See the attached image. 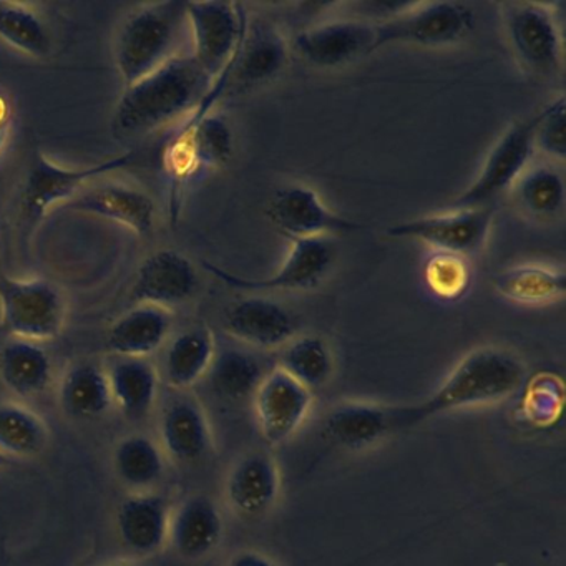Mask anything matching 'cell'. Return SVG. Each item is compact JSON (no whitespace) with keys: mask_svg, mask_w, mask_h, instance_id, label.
<instances>
[{"mask_svg":"<svg viewBox=\"0 0 566 566\" xmlns=\"http://www.w3.org/2000/svg\"><path fill=\"white\" fill-rule=\"evenodd\" d=\"M213 82L191 55H177L137 84L125 87L115 105L112 127L124 137L158 130L193 114Z\"/></svg>","mask_w":566,"mask_h":566,"instance_id":"6da1fadb","label":"cell"},{"mask_svg":"<svg viewBox=\"0 0 566 566\" xmlns=\"http://www.w3.org/2000/svg\"><path fill=\"white\" fill-rule=\"evenodd\" d=\"M526 382V367L512 350L483 346L467 354L432 396L402 407L403 427L455 410L493 406L515 396Z\"/></svg>","mask_w":566,"mask_h":566,"instance_id":"7a4b0ae2","label":"cell"},{"mask_svg":"<svg viewBox=\"0 0 566 566\" xmlns=\"http://www.w3.org/2000/svg\"><path fill=\"white\" fill-rule=\"evenodd\" d=\"M185 25L187 2L181 0L144 4L125 18L115 42V61L125 87L177 57Z\"/></svg>","mask_w":566,"mask_h":566,"instance_id":"3957f363","label":"cell"},{"mask_svg":"<svg viewBox=\"0 0 566 566\" xmlns=\"http://www.w3.org/2000/svg\"><path fill=\"white\" fill-rule=\"evenodd\" d=\"M65 323L61 290L44 277L0 276V326L15 339H55Z\"/></svg>","mask_w":566,"mask_h":566,"instance_id":"277c9868","label":"cell"},{"mask_svg":"<svg viewBox=\"0 0 566 566\" xmlns=\"http://www.w3.org/2000/svg\"><path fill=\"white\" fill-rule=\"evenodd\" d=\"M473 29V11L462 2H412L376 24L373 52L389 45L447 48Z\"/></svg>","mask_w":566,"mask_h":566,"instance_id":"5b68a950","label":"cell"},{"mask_svg":"<svg viewBox=\"0 0 566 566\" xmlns=\"http://www.w3.org/2000/svg\"><path fill=\"white\" fill-rule=\"evenodd\" d=\"M536 115L510 125L492 145L475 180L446 208L492 207L496 198L512 190L535 157Z\"/></svg>","mask_w":566,"mask_h":566,"instance_id":"8992f818","label":"cell"},{"mask_svg":"<svg viewBox=\"0 0 566 566\" xmlns=\"http://www.w3.org/2000/svg\"><path fill=\"white\" fill-rule=\"evenodd\" d=\"M503 31L516 59L533 74L556 75L563 65V28L553 4L505 2Z\"/></svg>","mask_w":566,"mask_h":566,"instance_id":"52a82bcc","label":"cell"},{"mask_svg":"<svg viewBox=\"0 0 566 566\" xmlns=\"http://www.w3.org/2000/svg\"><path fill=\"white\" fill-rule=\"evenodd\" d=\"M336 254V243L331 238H310L291 241L286 260L271 276L247 277L211 263L203 264L208 273L217 276L231 290L250 294L291 293L319 286L333 268Z\"/></svg>","mask_w":566,"mask_h":566,"instance_id":"ba28073f","label":"cell"},{"mask_svg":"<svg viewBox=\"0 0 566 566\" xmlns=\"http://www.w3.org/2000/svg\"><path fill=\"white\" fill-rule=\"evenodd\" d=\"M493 217V207L443 208L437 213L390 224L386 233L397 240L419 241L433 251L469 258L485 247Z\"/></svg>","mask_w":566,"mask_h":566,"instance_id":"9c48e42d","label":"cell"},{"mask_svg":"<svg viewBox=\"0 0 566 566\" xmlns=\"http://www.w3.org/2000/svg\"><path fill=\"white\" fill-rule=\"evenodd\" d=\"M135 158V151H125L91 167L67 168L38 155L22 187V211L29 220H42L59 205L74 200L95 178L130 167Z\"/></svg>","mask_w":566,"mask_h":566,"instance_id":"30bf717a","label":"cell"},{"mask_svg":"<svg viewBox=\"0 0 566 566\" xmlns=\"http://www.w3.org/2000/svg\"><path fill=\"white\" fill-rule=\"evenodd\" d=\"M247 21L240 4L220 0L187 2V25L193 42L191 57L211 81H217L233 64Z\"/></svg>","mask_w":566,"mask_h":566,"instance_id":"8fae6325","label":"cell"},{"mask_svg":"<svg viewBox=\"0 0 566 566\" xmlns=\"http://www.w3.org/2000/svg\"><path fill=\"white\" fill-rule=\"evenodd\" d=\"M251 400L261 437L271 446H281L304 426L314 397L313 390L274 367L268 370Z\"/></svg>","mask_w":566,"mask_h":566,"instance_id":"7c38bea8","label":"cell"},{"mask_svg":"<svg viewBox=\"0 0 566 566\" xmlns=\"http://www.w3.org/2000/svg\"><path fill=\"white\" fill-rule=\"evenodd\" d=\"M266 214L276 230L291 241L331 238L364 228V224L331 210L319 193L307 185L281 188L268 205Z\"/></svg>","mask_w":566,"mask_h":566,"instance_id":"4fadbf2b","label":"cell"},{"mask_svg":"<svg viewBox=\"0 0 566 566\" xmlns=\"http://www.w3.org/2000/svg\"><path fill=\"white\" fill-rule=\"evenodd\" d=\"M376 24L356 18L331 19L310 25L293 38V49L317 69H336L373 54Z\"/></svg>","mask_w":566,"mask_h":566,"instance_id":"5bb4252c","label":"cell"},{"mask_svg":"<svg viewBox=\"0 0 566 566\" xmlns=\"http://www.w3.org/2000/svg\"><path fill=\"white\" fill-rule=\"evenodd\" d=\"M224 329L244 347L274 350L297 336V321L283 304L263 294L234 301L223 319Z\"/></svg>","mask_w":566,"mask_h":566,"instance_id":"9a60e30c","label":"cell"},{"mask_svg":"<svg viewBox=\"0 0 566 566\" xmlns=\"http://www.w3.org/2000/svg\"><path fill=\"white\" fill-rule=\"evenodd\" d=\"M197 290V268L190 258L180 251L160 250L138 268L130 300L135 304H150L170 311V307L190 301Z\"/></svg>","mask_w":566,"mask_h":566,"instance_id":"2e32d148","label":"cell"},{"mask_svg":"<svg viewBox=\"0 0 566 566\" xmlns=\"http://www.w3.org/2000/svg\"><path fill=\"white\" fill-rule=\"evenodd\" d=\"M290 62V44L280 29L263 19L247 21L230 82L254 87L274 81Z\"/></svg>","mask_w":566,"mask_h":566,"instance_id":"e0dca14e","label":"cell"},{"mask_svg":"<svg viewBox=\"0 0 566 566\" xmlns=\"http://www.w3.org/2000/svg\"><path fill=\"white\" fill-rule=\"evenodd\" d=\"M403 429L400 407L349 402L334 407L323 422V433L344 449L376 446L396 430Z\"/></svg>","mask_w":566,"mask_h":566,"instance_id":"ac0fdd59","label":"cell"},{"mask_svg":"<svg viewBox=\"0 0 566 566\" xmlns=\"http://www.w3.org/2000/svg\"><path fill=\"white\" fill-rule=\"evenodd\" d=\"M67 207L78 213L115 221L142 238L150 237L155 230L157 207L154 198L140 188L128 185L111 184L91 188L69 201Z\"/></svg>","mask_w":566,"mask_h":566,"instance_id":"d6986e66","label":"cell"},{"mask_svg":"<svg viewBox=\"0 0 566 566\" xmlns=\"http://www.w3.org/2000/svg\"><path fill=\"white\" fill-rule=\"evenodd\" d=\"M170 516L165 496L154 492L134 493L118 506V536L130 552L154 555L168 543Z\"/></svg>","mask_w":566,"mask_h":566,"instance_id":"ffe728a7","label":"cell"},{"mask_svg":"<svg viewBox=\"0 0 566 566\" xmlns=\"http://www.w3.org/2000/svg\"><path fill=\"white\" fill-rule=\"evenodd\" d=\"M223 535V518L213 500L205 495L185 499L171 510L168 542L178 555L200 559L210 555Z\"/></svg>","mask_w":566,"mask_h":566,"instance_id":"44dd1931","label":"cell"},{"mask_svg":"<svg viewBox=\"0 0 566 566\" xmlns=\"http://www.w3.org/2000/svg\"><path fill=\"white\" fill-rule=\"evenodd\" d=\"M281 475L276 460L263 452L243 457L231 469L227 482V499L234 512L260 516L276 503Z\"/></svg>","mask_w":566,"mask_h":566,"instance_id":"7402d4cb","label":"cell"},{"mask_svg":"<svg viewBox=\"0 0 566 566\" xmlns=\"http://www.w3.org/2000/svg\"><path fill=\"white\" fill-rule=\"evenodd\" d=\"M170 331V311L137 304L112 324L105 344L115 357L147 359L164 346Z\"/></svg>","mask_w":566,"mask_h":566,"instance_id":"603a6c76","label":"cell"},{"mask_svg":"<svg viewBox=\"0 0 566 566\" xmlns=\"http://www.w3.org/2000/svg\"><path fill=\"white\" fill-rule=\"evenodd\" d=\"M160 447L178 462H197L211 447V429L203 407L181 397L165 409L160 420Z\"/></svg>","mask_w":566,"mask_h":566,"instance_id":"cb8c5ba5","label":"cell"},{"mask_svg":"<svg viewBox=\"0 0 566 566\" xmlns=\"http://www.w3.org/2000/svg\"><path fill=\"white\" fill-rule=\"evenodd\" d=\"M112 403L130 420H142L157 402L160 374L148 359L115 357L105 369Z\"/></svg>","mask_w":566,"mask_h":566,"instance_id":"d4e9b609","label":"cell"},{"mask_svg":"<svg viewBox=\"0 0 566 566\" xmlns=\"http://www.w3.org/2000/svg\"><path fill=\"white\" fill-rule=\"evenodd\" d=\"M52 377L51 356L39 343L12 337L0 347V380L15 396H41L51 386Z\"/></svg>","mask_w":566,"mask_h":566,"instance_id":"484cf974","label":"cell"},{"mask_svg":"<svg viewBox=\"0 0 566 566\" xmlns=\"http://www.w3.org/2000/svg\"><path fill=\"white\" fill-rule=\"evenodd\" d=\"M217 349L211 331L205 327L184 331L165 350L161 377L174 389H190L207 377Z\"/></svg>","mask_w":566,"mask_h":566,"instance_id":"4316f807","label":"cell"},{"mask_svg":"<svg viewBox=\"0 0 566 566\" xmlns=\"http://www.w3.org/2000/svg\"><path fill=\"white\" fill-rule=\"evenodd\" d=\"M493 287L512 303L543 306L565 296L566 274L563 268L552 264H515L493 277Z\"/></svg>","mask_w":566,"mask_h":566,"instance_id":"83f0119b","label":"cell"},{"mask_svg":"<svg viewBox=\"0 0 566 566\" xmlns=\"http://www.w3.org/2000/svg\"><path fill=\"white\" fill-rule=\"evenodd\" d=\"M268 370L261 357L250 347L230 346L217 349L205 379L221 399L240 402L253 399Z\"/></svg>","mask_w":566,"mask_h":566,"instance_id":"f1b7e54d","label":"cell"},{"mask_svg":"<svg viewBox=\"0 0 566 566\" xmlns=\"http://www.w3.org/2000/svg\"><path fill=\"white\" fill-rule=\"evenodd\" d=\"M59 402L64 412L75 419L104 416L114 406L107 373L97 364H75L62 377Z\"/></svg>","mask_w":566,"mask_h":566,"instance_id":"f546056e","label":"cell"},{"mask_svg":"<svg viewBox=\"0 0 566 566\" xmlns=\"http://www.w3.org/2000/svg\"><path fill=\"white\" fill-rule=\"evenodd\" d=\"M510 193L516 207L536 220H553L565 207V177L552 161L532 164L513 185Z\"/></svg>","mask_w":566,"mask_h":566,"instance_id":"4dcf8cb0","label":"cell"},{"mask_svg":"<svg viewBox=\"0 0 566 566\" xmlns=\"http://www.w3.org/2000/svg\"><path fill=\"white\" fill-rule=\"evenodd\" d=\"M118 480L135 493L151 492L165 473V453L150 437L128 436L114 450Z\"/></svg>","mask_w":566,"mask_h":566,"instance_id":"1f68e13d","label":"cell"},{"mask_svg":"<svg viewBox=\"0 0 566 566\" xmlns=\"http://www.w3.org/2000/svg\"><path fill=\"white\" fill-rule=\"evenodd\" d=\"M44 419L24 403H0V452L9 459H31L48 446Z\"/></svg>","mask_w":566,"mask_h":566,"instance_id":"d6a6232c","label":"cell"},{"mask_svg":"<svg viewBox=\"0 0 566 566\" xmlns=\"http://www.w3.org/2000/svg\"><path fill=\"white\" fill-rule=\"evenodd\" d=\"M0 41L29 57H48L52 35L48 24L31 6L0 0Z\"/></svg>","mask_w":566,"mask_h":566,"instance_id":"836d02e7","label":"cell"},{"mask_svg":"<svg viewBox=\"0 0 566 566\" xmlns=\"http://www.w3.org/2000/svg\"><path fill=\"white\" fill-rule=\"evenodd\" d=\"M277 367L307 389H317L333 376V353L323 337L303 334L293 337L286 346L281 347Z\"/></svg>","mask_w":566,"mask_h":566,"instance_id":"e575fe53","label":"cell"},{"mask_svg":"<svg viewBox=\"0 0 566 566\" xmlns=\"http://www.w3.org/2000/svg\"><path fill=\"white\" fill-rule=\"evenodd\" d=\"M423 280L439 300L457 301L465 296L472 284L469 258L433 251L423 263Z\"/></svg>","mask_w":566,"mask_h":566,"instance_id":"d590c367","label":"cell"},{"mask_svg":"<svg viewBox=\"0 0 566 566\" xmlns=\"http://www.w3.org/2000/svg\"><path fill=\"white\" fill-rule=\"evenodd\" d=\"M565 403V387L553 374H538L526 384L523 410L535 426H549L558 419Z\"/></svg>","mask_w":566,"mask_h":566,"instance_id":"8d00e7d4","label":"cell"},{"mask_svg":"<svg viewBox=\"0 0 566 566\" xmlns=\"http://www.w3.org/2000/svg\"><path fill=\"white\" fill-rule=\"evenodd\" d=\"M535 150L543 157L563 161L566 157V102L565 95L546 105L536 114Z\"/></svg>","mask_w":566,"mask_h":566,"instance_id":"74e56055","label":"cell"},{"mask_svg":"<svg viewBox=\"0 0 566 566\" xmlns=\"http://www.w3.org/2000/svg\"><path fill=\"white\" fill-rule=\"evenodd\" d=\"M227 566H280L276 562L270 558V556L263 555L260 552H253V549H247V552L238 553L233 558L228 562Z\"/></svg>","mask_w":566,"mask_h":566,"instance_id":"f35d334b","label":"cell"},{"mask_svg":"<svg viewBox=\"0 0 566 566\" xmlns=\"http://www.w3.org/2000/svg\"><path fill=\"white\" fill-rule=\"evenodd\" d=\"M9 137H11V118H8V120H0V154L4 151Z\"/></svg>","mask_w":566,"mask_h":566,"instance_id":"ab89813d","label":"cell"},{"mask_svg":"<svg viewBox=\"0 0 566 566\" xmlns=\"http://www.w3.org/2000/svg\"><path fill=\"white\" fill-rule=\"evenodd\" d=\"M8 118H11L8 102L4 97H0V120H8Z\"/></svg>","mask_w":566,"mask_h":566,"instance_id":"60d3db41","label":"cell"},{"mask_svg":"<svg viewBox=\"0 0 566 566\" xmlns=\"http://www.w3.org/2000/svg\"><path fill=\"white\" fill-rule=\"evenodd\" d=\"M12 459H9L8 455H4V453L0 452V469H6V467L11 465Z\"/></svg>","mask_w":566,"mask_h":566,"instance_id":"b9f144b4","label":"cell"},{"mask_svg":"<svg viewBox=\"0 0 566 566\" xmlns=\"http://www.w3.org/2000/svg\"><path fill=\"white\" fill-rule=\"evenodd\" d=\"M104 566H134V565H128V563H108V565H104Z\"/></svg>","mask_w":566,"mask_h":566,"instance_id":"7bdbcfd3","label":"cell"}]
</instances>
